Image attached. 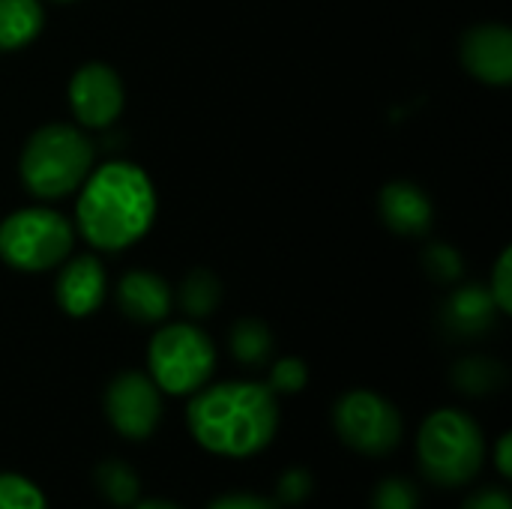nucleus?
<instances>
[{
    "instance_id": "c756f323",
    "label": "nucleus",
    "mask_w": 512,
    "mask_h": 509,
    "mask_svg": "<svg viewBox=\"0 0 512 509\" xmlns=\"http://www.w3.org/2000/svg\"><path fill=\"white\" fill-rule=\"evenodd\" d=\"M54 3H75V0H54Z\"/></svg>"
},
{
    "instance_id": "b1692460",
    "label": "nucleus",
    "mask_w": 512,
    "mask_h": 509,
    "mask_svg": "<svg viewBox=\"0 0 512 509\" xmlns=\"http://www.w3.org/2000/svg\"><path fill=\"white\" fill-rule=\"evenodd\" d=\"M312 489H315V480H312V474L306 468H288L279 477V486H276L279 495H276V501L279 504H288V507H297V504L309 501Z\"/></svg>"
},
{
    "instance_id": "bb28decb",
    "label": "nucleus",
    "mask_w": 512,
    "mask_h": 509,
    "mask_svg": "<svg viewBox=\"0 0 512 509\" xmlns=\"http://www.w3.org/2000/svg\"><path fill=\"white\" fill-rule=\"evenodd\" d=\"M462 509H512L510 492L504 486H489V489H480L474 492Z\"/></svg>"
},
{
    "instance_id": "f257e3e1",
    "label": "nucleus",
    "mask_w": 512,
    "mask_h": 509,
    "mask_svg": "<svg viewBox=\"0 0 512 509\" xmlns=\"http://www.w3.org/2000/svg\"><path fill=\"white\" fill-rule=\"evenodd\" d=\"M156 210L159 198L150 174L129 159H111L93 165L78 186L72 225L90 249L117 255L147 237Z\"/></svg>"
},
{
    "instance_id": "9d476101",
    "label": "nucleus",
    "mask_w": 512,
    "mask_h": 509,
    "mask_svg": "<svg viewBox=\"0 0 512 509\" xmlns=\"http://www.w3.org/2000/svg\"><path fill=\"white\" fill-rule=\"evenodd\" d=\"M459 60L471 78L489 87L512 81V30L501 21H483L462 33Z\"/></svg>"
},
{
    "instance_id": "0eeeda50",
    "label": "nucleus",
    "mask_w": 512,
    "mask_h": 509,
    "mask_svg": "<svg viewBox=\"0 0 512 509\" xmlns=\"http://www.w3.org/2000/svg\"><path fill=\"white\" fill-rule=\"evenodd\" d=\"M333 429L345 447L363 456H390L402 441L399 408L375 390H351L333 405Z\"/></svg>"
},
{
    "instance_id": "dca6fc26",
    "label": "nucleus",
    "mask_w": 512,
    "mask_h": 509,
    "mask_svg": "<svg viewBox=\"0 0 512 509\" xmlns=\"http://www.w3.org/2000/svg\"><path fill=\"white\" fill-rule=\"evenodd\" d=\"M273 333L264 321L258 318H240L234 327H231V336H228V348H231V357L240 363V366H267L270 357H273Z\"/></svg>"
},
{
    "instance_id": "f03ea898",
    "label": "nucleus",
    "mask_w": 512,
    "mask_h": 509,
    "mask_svg": "<svg viewBox=\"0 0 512 509\" xmlns=\"http://www.w3.org/2000/svg\"><path fill=\"white\" fill-rule=\"evenodd\" d=\"M186 426L195 444L222 459H249L279 432V399L258 381L204 384L192 393Z\"/></svg>"
},
{
    "instance_id": "1a4fd4ad",
    "label": "nucleus",
    "mask_w": 512,
    "mask_h": 509,
    "mask_svg": "<svg viewBox=\"0 0 512 509\" xmlns=\"http://www.w3.org/2000/svg\"><path fill=\"white\" fill-rule=\"evenodd\" d=\"M66 96H69L72 120L84 132L108 129L111 123H117V117L123 114V105H126L123 78L117 75L114 66H108L102 60H90V63L78 66L69 78Z\"/></svg>"
},
{
    "instance_id": "423d86ee",
    "label": "nucleus",
    "mask_w": 512,
    "mask_h": 509,
    "mask_svg": "<svg viewBox=\"0 0 512 509\" xmlns=\"http://www.w3.org/2000/svg\"><path fill=\"white\" fill-rule=\"evenodd\" d=\"M216 369L213 339L192 321L162 324L147 345V375L165 396H192Z\"/></svg>"
},
{
    "instance_id": "5701e85b",
    "label": "nucleus",
    "mask_w": 512,
    "mask_h": 509,
    "mask_svg": "<svg viewBox=\"0 0 512 509\" xmlns=\"http://www.w3.org/2000/svg\"><path fill=\"white\" fill-rule=\"evenodd\" d=\"M489 297L498 309V315H510L512 312V249H504L492 267L489 276Z\"/></svg>"
},
{
    "instance_id": "7ed1b4c3",
    "label": "nucleus",
    "mask_w": 512,
    "mask_h": 509,
    "mask_svg": "<svg viewBox=\"0 0 512 509\" xmlns=\"http://www.w3.org/2000/svg\"><path fill=\"white\" fill-rule=\"evenodd\" d=\"M96 159L90 135L75 123H45L30 132L18 156L21 186L36 201H60L84 183Z\"/></svg>"
},
{
    "instance_id": "4468645a",
    "label": "nucleus",
    "mask_w": 512,
    "mask_h": 509,
    "mask_svg": "<svg viewBox=\"0 0 512 509\" xmlns=\"http://www.w3.org/2000/svg\"><path fill=\"white\" fill-rule=\"evenodd\" d=\"M498 318V309L489 297L486 288L480 285H465L459 288L450 300H447V309H444V321L453 333L459 336H477V333H486Z\"/></svg>"
},
{
    "instance_id": "ddd939ff",
    "label": "nucleus",
    "mask_w": 512,
    "mask_h": 509,
    "mask_svg": "<svg viewBox=\"0 0 512 509\" xmlns=\"http://www.w3.org/2000/svg\"><path fill=\"white\" fill-rule=\"evenodd\" d=\"M378 210L384 225L402 237H423L432 228V216H435L429 195L408 180L387 183L378 195Z\"/></svg>"
},
{
    "instance_id": "aec40b11",
    "label": "nucleus",
    "mask_w": 512,
    "mask_h": 509,
    "mask_svg": "<svg viewBox=\"0 0 512 509\" xmlns=\"http://www.w3.org/2000/svg\"><path fill=\"white\" fill-rule=\"evenodd\" d=\"M0 509H48V501L33 480L0 471Z\"/></svg>"
},
{
    "instance_id": "393cba45",
    "label": "nucleus",
    "mask_w": 512,
    "mask_h": 509,
    "mask_svg": "<svg viewBox=\"0 0 512 509\" xmlns=\"http://www.w3.org/2000/svg\"><path fill=\"white\" fill-rule=\"evenodd\" d=\"M426 267L432 270V276H438L441 282H450L456 279L462 270H459V255L447 246H432L429 255H426Z\"/></svg>"
},
{
    "instance_id": "39448f33",
    "label": "nucleus",
    "mask_w": 512,
    "mask_h": 509,
    "mask_svg": "<svg viewBox=\"0 0 512 509\" xmlns=\"http://www.w3.org/2000/svg\"><path fill=\"white\" fill-rule=\"evenodd\" d=\"M75 225L48 204H30L0 219V261L18 273H48L75 246Z\"/></svg>"
},
{
    "instance_id": "2eb2a0df",
    "label": "nucleus",
    "mask_w": 512,
    "mask_h": 509,
    "mask_svg": "<svg viewBox=\"0 0 512 509\" xmlns=\"http://www.w3.org/2000/svg\"><path fill=\"white\" fill-rule=\"evenodd\" d=\"M42 27H45L42 0H0V54L33 45Z\"/></svg>"
},
{
    "instance_id": "9b49d317",
    "label": "nucleus",
    "mask_w": 512,
    "mask_h": 509,
    "mask_svg": "<svg viewBox=\"0 0 512 509\" xmlns=\"http://www.w3.org/2000/svg\"><path fill=\"white\" fill-rule=\"evenodd\" d=\"M108 297V273L96 255H69L54 279V300L69 318H90Z\"/></svg>"
},
{
    "instance_id": "cd10ccee",
    "label": "nucleus",
    "mask_w": 512,
    "mask_h": 509,
    "mask_svg": "<svg viewBox=\"0 0 512 509\" xmlns=\"http://www.w3.org/2000/svg\"><path fill=\"white\" fill-rule=\"evenodd\" d=\"M512 438L510 435H501L498 438V444H495V468H498V474L504 477V480H510L512 477Z\"/></svg>"
},
{
    "instance_id": "4be33fe9",
    "label": "nucleus",
    "mask_w": 512,
    "mask_h": 509,
    "mask_svg": "<svg viewBox=\"0 0 512 509\" xmlns=\"http://www.w3.org/2000/svg\"><path fill=\"white\" fill-rule=\"evenodd\" d=\"M372 509H420V492L411 480L387 477L372 495Z\"/></svg>"
},
{
    "instance_id": "f8f14e48",
    "label": "nucleus",
    "mask_w": 512,
    "mask_h": 509,
    "mask_svg": "<svg viewBox=\"0 0 512 509\" xmlns=\"http://www.w3.org/2000/svg\"><path fill=\"white\" fill-rule=\"evenodd\" d=\"M117 309L135 324H165L174 309V288L150 270H129L114 288Z\"/></svg>"
},
{
    "instance_id": "a878e982",
    "label": "nucleus",
    "mask_w": 512,
    "mask_h": 509,
    "mask_svg": "<svg viewBox=\"0 0 512 509\" xmlns=\"http://www.w3.org/2000/svg\"><path fill=\"white\" fill-rule=\"evenodd\" d=\"M207 509H279V504L255 492H228V495H219Z\"/></svg>"
},
{
    "instance_id": "6e6552de",
    "label": "nucleus",
    "mask_w": 512,
    "mask_h": 509,
    "mask_svg": "<svg viewBox=\"0 0 512 509\" xmlns=\"http://www.w3.org/2000/svg\"><path fill=\"white\" fill-rule=\"evenodd\" d=\"M105 417L111 429L126 441L150 438L162 423V390L147 372H120L105 387Z\"/></svg>"
},
{
    "instance_id": "412c9836",
    "label": "nucleus",
    "mask_w": 512,
    "mask_h": 509,
    "mask_svg": "<svg viewBox=\"0 0 512 509\" xmlns=\"http://www.w3.org/2000/svg\"><path fill=\"white\" fill-rule=\"evenodd\" d=\"M306 384H309V369H306V363H303L300 357H279V360L270 366L267 387H270L276 396L300 393Z\"/></svg>"
},
{
    "instance_id": "6ab92c4d",
    "label": "nucleus",
    "mask_w": 512,
    "mask_h": 509,
    "mask_svg": "<svg viewBox=\"0 0 512 509\" xmlns=\"http://www.w3.org/2000/svg\"><path fill=\"white\" fill-rule=\"evenodd\" d=\"M504 381H507L504 366L498 360H489V357H468V360H459L456 369H453L456 390L459 393H468V396L495 393Z\"/></svg>"
},
{
    "instance_id": "20e7f679",
    "label": "nucleus",
    "mask_w": 512,
    "mask_h": 509,
    "mask_svg": "<svg viewBox=\"0 0 512 509\" xmlns=\"http://www.w3.org/2000/svg\"><path fill=\"white\" fill-rule=\"evenodd\" d=\"M420 471L429 483L459 489L471 483L486 462V441L477 420L459 408L432 411L417 435Z\"/></svg>"
},
{
    "instance_id": "c85d7f7f",
    "label": "nucleus",
    "mask_w": 512,
    "mask_h": 509,
    "mask_svg": "<svg viewBox=\"0 0 512 509\" xmlns=\"http://www.w3.org/2000/svg\"><path fill=\"white\" fill-rule=\"evenodd\" d=\"M132 509H183V507H177V504H171V501H156V498H153V501H141V498H138V501L132 504Z\"/></svg>"
},
{
    "instance_id": "a211bd4d",
    "label": "nucleus",
    "mask_w": 512,
    "mask_h": 509,
    "mask_svg": "<svg viewBox=\"0 0 512 509\" xmlns=\"http://www.w3.org/2000/svg\"><path fill=\"white\" fill-rule=\"evenodd\" d=\"M99 495L114 504V507H132L141 498V480L132 471V465L120 462V459H108L96 468L93 474Z\"/></svg>"
},
{
    "instance_id": "f3484780",
    "label": "nucleus",
    "mask_w": 512,
    "mask_h": 509,
    "mask_svg": "<svg viewBox=\"0 0 512 509\" xmlns=\"http://www.w3.org/2000/svg\"><path fill=\"white\" fill-rule=\"evenodd\" d=\"M174 300L180 303V309H183L189 318H210V315L219 309L222 285H219V279H216L210 270L195 267V270L180 282V291L174 294Z\"/></svg>"
}]
</instances>
